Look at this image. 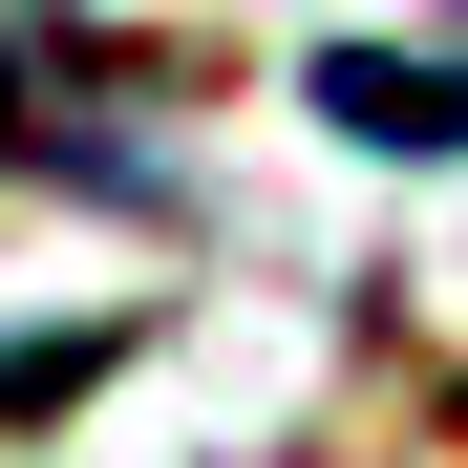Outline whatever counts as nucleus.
I'll return each instance as SVG.
<instances>
[{"label":"nucleus","instance_id":"nucleus-3","mask_svg":"<svg viewBox=\"0 0 468 468\" xmlns=\"http://www.w3.org/2000/svg\"><path fill=\"white\" fill-rule=\"evenodd\" d=\"M0 149H43V64L22 43H0Z\"/></svg>","mask_w":468,"mask_h":468},{"label":"nucleus","instance_id":"nucleus-1","mask_svg":"<svg viewBox=\"0 0 468 468\" xmlns=\"http://www.w3.org/2000/svg\"><path fill=\"white\" fill-rule=\"evenodd\" d=\"M320 107L383 149H468V64H320Z\"/></svg>","mask_w":468,"mask_h":468},{"label":"nucleus","instance_id":"nucleus-2","mask_svg":"<svg viewBox=\"0 0 468 468\" xmlns=\"http://www.w3.org/2000/svg\"><path fill=\"white\" fill-rule=\"evenodd\" d=\"M107 362H128V320H43V341H0V405H86Z\"/></svg>","mask_w":468,"mask_h":468}]
</instances>
